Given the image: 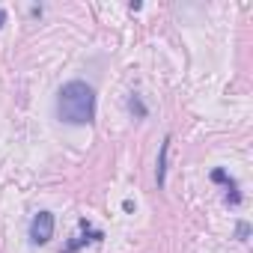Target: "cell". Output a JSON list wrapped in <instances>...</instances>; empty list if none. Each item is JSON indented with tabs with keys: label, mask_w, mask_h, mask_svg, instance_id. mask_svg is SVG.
Listing matches in <instances>:
<instances>
[{
	"label": "cell",
	"mask_w": 253,
	"mask_h": 253,
	"mask_svg": "<svg viewBox=\"0 0 253 253\" xmlns=\"http://www.w3.org/2000/svg\"><path fill=\"white\" fill-rule=\"evenodd\" d=\"M57 116L69 125H89L95 119V92L84 81H69L57 95Z\"/></svg>",
	"instance_id": "obj_1"
},
{
	"label": "cell",
	"mask_w": 253,
	"mask_h": 253,
	"mask_svg": "<svg viewBox=\"0 0 253 253\" xmlns=\"http://www.w3.org/2000/svg\"><path fill=\"white\" fill-rule=\"evenodd\" d=\"M51 235H54V214L51 211H39L33 217V223H30V238H33V244H48Z\"/></svg>",
	"instance_id": "obj_2"
},
{
	"label": "cell",
	"mask_w": 253,
	"mask_h": 253,
	"mask_svg": "<svg viewBox=\"0 0 253 253\" xmlns=\"http://www.w3.org/2000/svg\"><path fill=\"white\" fill-rule=\"evenodd\" d=\"M167 155H170V137L161 143V155H158V170H155V182H158V188H161L164 179H167Z\"/></svg>",
	"instance_id": "obj_3"
},
{
	"label": "cell",
	"mask_w": 253,
	"mask_h": 253,
	"mask_svg": "<svg viewBox=\"0 0 253 253\" xmlns=\"http://www.w3.org/2000/svg\"><path fill=\"white\" fill-rule=\"evenodd\" d=\"M211 179H214V182H226V185H232V179H226V173H223V170H214V173H211Z\"/></svg>",
	"instance_id": "obj_4"
},
{
	"label": "cell",
	"mask_w": 253,
	"mask_h": 253,
	"mask_svg": "<svg viewBox=\"0 0 253 253\" xmlns=\"http://www.w3.org/2000/svg\"><path fill=\"white\" fill-rule=\"evenodd\" d=\"M247 235H250V226H247V223H238V238L247 241Z\"/></svg>",
	"instance_id": "obj_5"
},
{
	"label": "cell",
	"mask_w": 253,
	"mask_h": 253,
	"mask_svg": "<svg viewBox=\"0 0 253 253\" xmlns=\"http://www.w3.org/2000/svg\"><path fill=\"white\" fill-rule=\"evenodd\" d=\"M3 24H6V12H3V9H0V27H3Z\"/></svg>",
	"instance_id": "obj_6"
}]
</instances>
